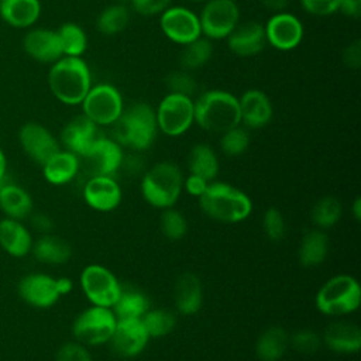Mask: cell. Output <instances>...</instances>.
<instances>
[{
  "instance_id": "obj_1",
  "label": "cell",
  "mask_w": 361,
  "mask_h": 361,
  "mask_svg": "<svg viewBox=\"0 0 361 361\" xmlns=\"http://www.w3.org/2000/svg\"><path fill=\"white\" fill-rule=\"evenodd\" d=\"M52 94L69 106L80 104L92 87L87 63L80 56H62L52 63L48 73Z\"/></svg>"
},
{
  "instance_id": "obj_2",
  "label": "cell",
  "mask_w": 361,
  "mask_h": 361,
  "mask_svg": "<svg viewBox=\"0 0 361 361\" xmlns=\"http://www.w3.org/2000/svg\"><path fill=\"white\" fill-rule=\"evenodd\" d=\"M111 126V140L120 147H128L134 151L149 148L158 131L155 110L147 103H134L124 109Z\"/></svg>"
},
{
  "instance_id": "obj_3",
  "label": "cell",
  "mask_w": 361,
  "mask_h": 361,
  "mask_svg": "<svg viewBox=\"0 0 361 361\" xmlns=\"http://www.w3.org/2000/svg\"><path fill=\"white\" fill-rule=\"evenodd\" d=\"M197 199L203 213L220 223H240L252 212L248 195L226 182H209L207 189Z\"/></svg>"
},
{
  "instance_id": "obj_4",
  "label": "cell",
  "mask_w": 361,
  "mask_h": 361,
  "mask_svg": "<svg viewBox=\"0 0 361 361\" xmlns=\"http://www.w3.org/2000/svg\"><path fill=\"white\" fill-rule=\"evenodd\" d=\"M195 103V121L206 131L223 134L240 126L238 99L226 90H207Z\"/></svg>"
},
{
  "instance_id": "obj_5",
  "label": "cell",
  "mask_w": 361,
  "mask_h": 361,
  "mask_svg": "<svg viewBox=\"0 0 361 361\" xmlns=\"http://www.w3.org/2000/svg\"><path fill=\"white\" fill-rule=\"evenodd\" d=\"M182 189V171L176 164L168 161L151 166L141 180L142 197L157 209L172 207L180 197Z\"/></svg>"
},
{
  "instance_id": "obj_6",
  "label": "cell",
  "mask_w": 361,
  "mask_h": 361,
  "mask_svg": "<svg viewBox=\"0 0 361 361\" xmlns=\"http://www.w3.org/2000/svg\"><path fill=\"white\" fill-rule=\"evenodd\" d=\"M361 288L355 278L347 274L331 276L316 293V306L326 316H345L358 309Z\"/></svg>"
},
{
  "instance_id": "obj_7",
  "label": "cell",
  "mask_w": 361,
  "mask_h": 361,
  "mask_svg": "<svg viewBox=\"0 0 361 361\" xmlns=\"http://www.w3.org/2000/svg\"><path fill=\"white\" fill-rule=\"evenodd\" d=\"M116 323L117 317L110 307L93 305L76 316L72 333L78 343L96 347L110 341Z\"/></svg>"
},
{
  "instance_id": "obj_8",
  "label": "cell",
  "mask_w": 361,
  "mask_h": 361,
  "mask_svg": "<svg viewBox=\"0 0 361 361\" xmlns=\"http://www.w3.org/2000/svg\"><path fill=\"white\" fill-rule=\"evenodd\" d=\"M158 128L169 135L178 137L186 133L195 121V103L192 97L168 93L155 110Z\"/></svg>"
},
{
  "instance_id": "obj_9",
  "label": "cell",
  "mask_w": 361,
  "mask_h": 361,
  "mask_svg": "<svg viewBox=\"0 0 361 361\" xmlns=\"http://www.w3.org/2000/svg\"><path fill=\"white\" fill-rule=\"evenodd\" d=\"M80 104L83 114L97 126H111L124 110L120 92L109 83L92 86Z\"/></svg>"
},
{
  "instance_id": "obj_10",
  "label": "cell",
  "mask_w": 361,
  "mask_h": 361,
  "mask_svg": "<svg viewBox=\"0 0 361 361\" xmlns=\"http://www.w3.org/2000/svg\"><path fill=\"white\" fill-rule=\"evenodd\" d=\"M197 17L206 38L224 39L237 27L240 8L234 0H206Z\"/></svg>"
},
{
  "instance_id": "obj_11",
  "label": "cell",
  "mask_w": 361,
  "mask_h": 361,
  "mask_svg": "<svg viewBox=\"0 0 361 361\" xmlns=\"http://www.w3.org/2000/svg\"><path fill=\"white\" fill-rule=\"evenodd\" d=\"M80 286L92 305L111 309L118 298L121 283L110 269L99 264H92L83 268Z\"/></svg>"
},
{
  "instance_id": "obj_12",
  "label": "cell",
  "mask_w": 361,
  "mask_h": 361,
  "mask_svg": "<svg viewBox=\"0 0 361 361\" xmlns=\"http://www.w3.org/2000/svg\"><path fill=\"white\" fill-rule=\"evenodd\" d=\"M159 27L166 38L179 45L189 44L202 35L197 14L182 6L168 7L161 13Z\"/></svg>"
},
{
  "instance_id": "obj_13",
  "label": "cell",
  "mask_w": 361,
  "mask_h": 361,
  "mask_svg": "<svg viewBox=\"0 0 361 361\" xmlns=\"http://www.w3.org/2000/svg\"><path fill=\"white\" fill-rule=\"evenodd\" d=\"M124 154L121 147L111 138L102 135L87 149V152L79 157L85 162L86 172L90 176H113L121 168ZM89 176V178H90Z\"/></svg>"
},
{
  "instance_id": "obj_14",
  "label": "cell",
  "mask_w": 361,
  "mask_h": 361,
  "mask_svg": "<svg viewBox=\"0 0 361 361\" xmlns=\"http://www.w3.org/2000/svg\"><path fill=\"white\" fill-rule=\"evenodd\" d=\"M267 44L278 51H292L303 39V25L300 20L285 11L274 13L264 25Z\"/></svg>"
},
{
  "instance_id": "obj_15",
  "label": "cell",
  "mask_w": 361,
  "mask_h": 361,
  "mask_svg": "<svg viewBox=\"0 0 361 361\" xmlns=\"http://www.w3.org/2000/svg\"><path fill=\"white\" fill-rule=\"evenodd\" d=\"M17 290L27 305L37 309L51 307L58 302L59 296H62L58 289L56 278L42 272L28 274L21 278Z\"/></svg>"
},
{
  "instance_id": "obj_16",
  "label": "cell",
  "mask_w": 361,
  "mask_h": 361,
  "mask_svg": "<svg viewBox=\"0 0 361 361\" xmlns=\"http://www.w3.org/2000/svg\"><path fill=\"white\" fill-rule=\"evenodd\" d=\"M148 340L149 336L141 319H117L109 344L117 355L131 358L147 347Z\"/></svg>"
},
{
  "instance_id": "obj_17",
  "label": "cell",
  "mask_w": 361,
  "mask_h": 361,
  "mask_svg": "<svg viewBox=\"0 0 361 361\" xmlns=\"http://www.w3.org/2000/svg\"><path fill=\"white\" fill-rule=\"evenodd\" d=\"M20 144L24 152L41 166L58 152L59 144L51 131L38 123H27L20 128L18 133Z\"/></svg>"
},
{
  "instance_id": "obj_18",
  "label": "cell",
  "mask_w": 361,
  "mask_h": 361,
  "mask_svg": "<svg viewBox=\"0 0 361 361\" xmlns=\"http://www.w3.org/2000/svg\"><path fill=\"white\" fill-rule=\"evenodd\" d=\"M83 199L97 212H111L121 202V188L113 176H90L83 186Z\"/></svg>"
},
{
  "instance_id": "obj_19",
  "label": "cell",
  "mask_w": 361,
  "mask_h": 361,
  "mask_svg": "<svg viewBox=\"0 0 361 361\" xmlns=\"http://www.w3.org/2000/svg\"><path fill=\"white\" fill-rule=\"evenodd\" d=\"M102 135L99 126L85 114H80L65 124L61 133V141L68 151L82 157Z\"/></svg>"
},
{
  "instance_id": "obj_20",
  "label": "cell",
  "mask_w": 361,
  "mask_h": 361,
  "mask_svg": "<svg viewBox=\"0 0 361 361\" xmlns=\"http://www.w3.org/2000/svg\"><path fill=\"white\" fill-rule=\"evenodd\" d=\"M240 106V121L247 128H262L265 127L274 114L272 103L269 97L258 89L245 90L238 97Z\"/></svg>"
},
{
  "instance_id": "obj_21",
  "label": "cell",
  "mask_w": 361,
  "mask_h": 361,
  "mask_svg": "<svg viewBox=\"0 0 361 361\" xmlns=\"http://www.w3.org/2000/svg\"><path fill=\"white\" fill-rule=\"evenodd\" d=\"M226 39L230 51L238 56H254L267 45L264 25L258 21L237 24Z\"/></svg>"
},
{
  "instance_id": "obj_22",
  "label": "cell",
  "mask_w": 361,
  "mask_h": 361,
  "mask_svg": "<svg viewBox=\"0 0 361 361\" xmlns=\"http://www.w3.org/2000/svg\"><path fill=\"white\" fill-rule=\"evenodd\" d=\"M23 47L31 58L44 63H54L63 56L58 32L47 28H35L27 32Z\"/></svg>"
},
{
  "instance_id": "obj_23",
  "label": "cell",
  "mask_w": 361,
  "mask_h": 361,
  "mask_svg": "<svg viewBox=\"0 0 361 361\" xmlns=\"http://www.w3.org/2000/svg\"><path fill=\"white\" fill-rule=\"evenodd\" d=\"M322 341L334 353H357L361 347V330L355 323L336 320L324 329Z\"/></svg>"
},
{
  "instance_id": "obj_24",
  "label": "cell",
  "mask_w": 361,
  "mask_h": 361,
  "mask_svg": "<svg viewBox=\"0 0 361 361\" xmlns=\"http://www.w3.org/2000/svg\"><path fill=\"white\" fill-rule=\"evenodd\" d=\"M175 307L185 316L195 314L203 303V289L200 279L192 272H183L178 276L173 289Z\"/></svg>"
},
{
  "instance_id": "obj_25",
  "label": "cell",
  "mask_w": 361,
  "mask_h": 361,
  "mask_svg": "<svg viewBox=\"0 0 361 361\" xmlns=\"http://www.w3.org/2000/svg\"><path fill=\"white\" fill-rule=\"evenodd\" d=\"M32 237L28 228L10 217L0 220V247L11 257L23 258L31 252Z\"/></svg>"
},
{
  "instance_id": "obj_26",
  "label": "cell",
  "mask_w": 361,
  "mask_h": 361,
  "mask_svg": "<svg viewBox=\"0 0 361 361\" xmlns=\"http://www.w3.org/2000/svg\"><path fill=\"white\" fill-rule=\"evenodd\" d=\"M80 169L79 157L68 149L55 152L44 165V178L52 185H65L75 179Z\"/></svg>"
},
{
  "instance_id": "obj_27",
  "label": "cell",
  "mask_w": 361,
  "mask_h": 361,
  "mask_svg": "<svg viewBox=\"0 0 361 361\" xmlns=\"http://www.w3.org/2000/svg\"><path fill=\"white\" fill-rule=\"evenodd\" d=\"M149 309L147 295L130 283H121L120 293L114 305L113 313L117 319H141Z\"/></svg>"
},
{
  "instance_id": "obj_28",
  "label": "cell",
  "mask_w": 361,
  "mask_h": 361,
  "mask_svg": "<svg viewBox=\"0 0 361 361\" xmlns=\"http://www.w3.org/2000/svg\"><path fill=\"white\" fill-rule=\"evenodd\" d=\"M39 14V0H0L1 18L16 28H27L32 25Z\"/></svg>"
},
{
  "instance_id": "obj_29",
  "label": "cell",
  "mask_w": 361,
  "mask_h": 361,
  "mask_svg": "<svg viewBox=\"0 0 361 361\" xmlns=\"http://www.w3.org/2000/svg\"><path fill=\"white\" fill-rule=\"evenodd\" d=\"M31 252L34 258L42 264L59 265L69 261L72 248L66 240L48 233L32 243Z\"/></svg>"
},
{
  "instance_id": "obj_30",
  "label": "cell",
  "mask_w": 361,
  "mask_h": 361,
  "mask_svg": "<svg viewBox=\"0 0 361 361\" xmlns=\"http://www.w3.org/2000/svg\"><path fill=\"white\" fill-rule=\"evenodd\" d=\"M0 209L6 217L23 220L31 216L32 199L30 193L14 183H1Z\"/></svg>"
},
{
  "instance_id": "obj_31",
  "label": "cell",
  "mask_w": 361,
  "mask_h": 361,
  "mask_svg": "<svg viewBox=\"0 0 361 361\" xmlns=\"http://www.w3.org/2000/svg\"><path fill=\"white\" fill-rule=\"evenodd\" d=\"M289 345L288 331L281 326L268 327L257 340L255 353L261 361H278Z\"/></svg>"
},
{
  "instance_id": "obj_32",
  "label": "cell",
  "mask_w": 361,
  "mask_h": 361,
  "mask_svg": "<svg viewBox=\"0 0 361 361\" xmlns=\"http://www.w3.org/2000/svg\"><path fill=\"white\" fill-rule=\"evenodd\" d=\"M329 252V237L322 230H309L300 240L298 258L303 267L320 265Z\"/></svg>"
},
{
  "instance_id": "obj_33",
  "label": "cell",
  "mask_w": 361,
  "mask_h": 361,
  "mask_svg": "<svg viewBox=\"0 0 361 361\" xmlns=\"http://www.w3.org/2000/svg\"><path fill=\"white\" fill-rule=\"evenodd\" d=\"M190 173L204 178L212 182L219 173V159L214 151L207 144H196L188 158Z\"/></svg>"
},
{
  "instance_id": "obj_34",
  "label": "cell",
  "mask_w": 361,
  "mask_h": 361,
  "mask_svg": "<svg viewBox=\"0 0 361 361\" xmlns=\"http://www.w3.org/2000/svg\"><path fill=\"white\" fill-rule=\"evenodd\" d=\"M213 55V45L209 38L199 37L195 41L185 44L179 55V63L185 71H196L206 65Z\"/></svg>"
},
{
  "instance_id": "obj_35",
  "label": "cell",
  "mask_w": 361,
  "mask_h": 361,
  "mask_svg": "<svg viewBox=\"0 0 361 361\" xmlns=\"http://www.w3.org/2000/svg\"><path fill=\"white\" fill-rule=\"evenodd\" d=\"M130 21L128 8L123 4H111L106 7L96 18V28L104 35L121 32Z\"/></svg>"
},
{
  "instance_id": "obj_36",
  "label": "cell",
  "mask_w": 361,
  "mask_h": 361,
  "mask_svg": "<svg viewBox=\"0 0 361 361\" xmlns=\"http://www.w3.org/2000/svg\"><path fill=\"white\" fill-rule=\"evenodd\" d=\"M63 56H80L87 47V37L82 27L75 23H65L56 31Z\"/></svg>"
},
{
  "instance_id": "obj_37",
  "label": "cell",
  "mask_w": 361,
  "mask_h": 361,
  "mask_svg": "<svg viewBox=\"0 0 361 361\" xmlns=\"http://www.w3.org/2000/svg\"><path fill=\"white\" fill-rule=\"evenodd\" d=\"M341 216V203L334 196H324L312 209V221L319 228H330Z\"/></svg>"
},
{
  "instance_id": "obj_38",
  "label": "cell",
  "mask_w": 361,
  "mask_h": 361,
  "mask_svg": "<svg viewBox=\"0 0 361 361\" xmlns=\"http://www.w3.org/2000/svg\"><path fill=\"white\" fill-rule=\"evenodd\" d=\"M141 322L149 336L157 338V337H164L169 334L176 323V319L172 312L165 310V309H148L147 313L141 317Z\"/></svg>"
},
{
  "instance_id": "obj_39",
  "label": "cell",
  "mask_w": 361,
  "mask_h": 361,
  "mask_svg": "<svg viewBox=\"0 0 361 361\" xmlns=\"http://www.w3.org/2000/svg\"><path fill=\"white\" fill-rule=\"evenodd\" d=\"M250 144V134L244 127L235 126L221 134L220 147L221 151L230 157L241 155Z\"/></svg>"
},
{
  "instance_id": "obj_40",
  "label": "cell",
  "mask_w": 361,
  "mask_h": 361,
  "mask_svg": "<svg viewBox=\"0 0 361 361\" xmlns=\"http://www.w3.org/2000/svg\"><path fill=\"white\" fill-rule=\"evenodd\" d=\"M159 227L162 234L169 240H180L188 231V223L185 216L172 207L164 209V212L161 213Z\"/></svg>"
},
{
  "instance_id": "obj_41",
  "label": "cell",
  "mask_w": 361,
  "mask_h": 361,
  "mask_svg": "<svg viewBox=\"0 0 361 361\" xmlns=\"http://www.w3.org/2000/svg\"><path fill=\"white\" fill-rule=\"evenodd\" d=\"M289 344L299 354L309 355V354L316 353L322 347L323 341H322V336H319L316 331H313L310 329H302V330L295 331L289 337Z\"/></svg>"
},
{
  "instance_id": "obj_42",
  "label": "cell",
  "mask_w": 361,
  "mask_h": 361,
  "mask_svg": "<svg viewBox=\"0 0 361 361\" xmlns=\"http://www.w3.org/2000/svg\"><path fill=\"white\" fill-rule=\"evenodd\" d=\"M165 85L169 89V93L185 94L189 97H192V94H195L197 90L195 78L189 73V71L185 69L171 72L165 79Z\"/></svg>"
},
{
  "instance_id": "obj_43",
  "label": "cell",
  "mask_w": 361,
  "mask_h": 361,
  "mask_svg": "<svg viewBox=\"0 0 361 361\" xmlns=\"http://www.w3.org/2000/svg\"><path fill=\"white\" fill-rule=\"evenodd\" d=\"M262 227L265 235L272 241H279L285 235V219L276 207H269L265 210L262 217Z\"/></svg>"
},
{
  "instance_id": "obj_44",
  "label": "cell",
  "mask_w": 361,
  "mask_h": 361,
  "mask_svg": "<svg viewBox=\"0 0 361 361\" xmlns=\"http://www.w3.org/2000/svg\"><path fill=\"white\" fill-rule=\"evenodd\" d=\"M56 361H93L86 345L71 341L59 347L56 353Z\"/></svg>"
},
{
  "instance_id": "obj_45",
  "label": "cell",
  "mask_w": 361,
  "mask_h": 361,
  "mask_svg": "<svg viewBox=\"0 0 361 361\" xmlns=\"http://www.w3.org/2000/svg\"><path fill=\"white\" fill-rule=\"evenodd\" d=\"M300 4L306 13L312 16L326 17L338 11L340 0H300Z\"/></svg>"
},
{
  "instance_id": "obj_46",
  "label": "cell",
  "mask_w": 361,
  "mask_h": 361,
  "mask_svg": "<svg viewBox=\"0 0 361 361\" xmlns=\"http://www.w3.org/2000/svg\"><path fill=\"white\" fill-rule=\"evenodd\" d=\"M133 10L141 16H157L171 7L172 0H128Z\"/></svg>"
},
{
  "instance_id": "obj_47",
  "label": "cell",
  "mask_w": 361,
  "mask_h": 361,
  "mask_svg": "<svg viewBox=\"0 0 361 361\" xmlns=\"http://www.w3.org/2000/svg\"><path fill=\"white\" fill-rule=\"evenodd\" d=\"M343 61L347 68L358 69L361 65V42L354 41L345 47L343 51Z\"/></svg>"
},
{
  "instance_id": "obj_48",
  "label": "cell",
  "mask_w": 361,
  "mask_h": 361,
  "mask_svg": "<svg viewBox=\"0 0 361 361\" xmlns=\"http://www.w3.org/2000/svg\"><path fill=\"white\" fill-rule=\"evenodd\" d=\"M207 185H209V180H206L202 176H197V175H193L190 173L186 179H183V188L186 189V192L195 197H200L204 190L207 189Z\"/></svg>"
},
{
  "instance_id": "obj_49",
  "label": "cell",
  "mask_w": 361,
  "mask_h": 361,
  "mask_svg": "<svg viewBox=\"0 0 361 361\" xmlns=\"http://www.w3.org/2000/svg\"><path fill=\"white\" fill-rule=\"evenodd\" d=\"M31 226L41 234H48L54 228V221L45 213H35L31 216Z\"/></svg>"
},
{
  "instance_id": "obj_50",
  "label": "cell",
  "mask_w": 361,
  "mask_h": 361,
  "mask_svg": "<svg viewBox=\"0 0 361 361\" xmlns=\"http://www.w3.org/2000/svg\"><path fill=\"white\" fill-rule=\"evenodd\" d=\"M338 10L347 17L357 18L361 14V0H340Z\"/></svg>"
},
{
  "instance_id": "obj_51",
  "label": "cell",
  "mask_w": 361,
  "mask_h": 361,
  "mask_svg": "<svg viewBox=\"0 0 361 361\" xmlns=\"http://www.w3.org/2000/svg\"><path fill=\"white\" fill-rule=\"evenodd\" d=\"M258 1H259L265 8L278 13V11L283 10V8L288 6V1H289V0H258Z\"/></svg>"
},
{
  "instance_id": "obj_52",
  "label": "cell",
  "mask_w": 361,
  "mask_h": 361,
  "mask_svg": "<svg viewBox=\"0 0 361 361\" xmlns=\"http://www.w3.org/2000/svg\"><path fill=\"white\" fill-rule=\"evenodd\" d=\"M56 282H58V289H59L61 295L69 293L72 290V288H73V283H72V281L69 278H65V276L56 278Z\"/></svg>"
},
{
  "instance_id": "obj_53",
  "label": "cell",
  "mask_w": 361,
  "mask_h": 361,
  "mask_svg": "<svg viewBox=\"0 0 361 361\" xmlns=\"http://www.w3.org/2000/svg\"><path fill=\"white\" fill-rule=\"evenodd\" d=\"M6 169H7V159H6V155L3 154V151L0 149V183L4 180Z\"/></svg>"
},
{
  "instance_id": "obj_54",
  "label": "cell",
  "mask_w": 361,
  "mask_h": 361,
  "mask_svg": "<svg viewBox=\"0 0 361 361\" xmlns=\"http://www.w3.org/2000/svg\"><path fill=\"white\" fill-rule=\"evenodd\" d=\"M353 213H354V219L358 221L361 219V200H360V197H357L353 203Z\"/></svg>"
},
{
  "instance_id": "obj_55",
  "label": "cell",
  "mask_w": 361,
  "mask_h": 361,
  "mask_svg": "<svg viewBox=\"0 0 361 361\" xmlns=\"http://www.w3.org/2000/svg\"><path fill=\"white\" fill-rule=\"evenodd\" d=\"M192 1H203V0H192ZM206 1V0H204Z\"/></svg>"
},
{
  "instance_id": "obj_56",
  "label": "cell",
  "mask_w": 361,
  "mask_h": 361,
  "mask_svg": "<svg viewBox=\"0 0 361 361\" xmlns=\"http://www.w3.org/2000/svg\"><path fill=\"white\" fill-rule=\"evenodd\" d=\"M3 183V182H1ZM1 183H0V190H1Z\"/></svg>"
}]
</instances>
